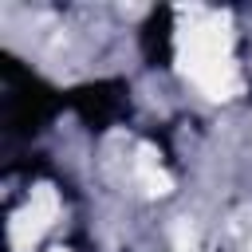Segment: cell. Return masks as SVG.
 <instances>
[{"mask_svg": "<svg viewBox=\"0 0 252 252\" xmlns=\"http://www.w3.org/2000/svg\"><path fill=\"white\" fill-rule=\"evenodd\" d=\"M177 59L193 87H201L209 98H236L244 91L240 67L232 59V32L220 12L189 8V24L177 35Z\"/></svg>", "mask_w": 252, "mask_h": 252, "instance_id": "cell-1", "label": "cell"}, {"mask_svg": "<svg viewBox=\"0 0 252 252\" xmlns=\"http://www.w3.org/2000/svg\"><path fill=\"white\" fill-rule=\"evenodd\" d=\"M134 173H138V181H142V189L146 193H169L173 189V181H169V173L161 169V161H158V154H154V146H142L138 150V161H134Z\"/></svg>", "mask_w": 252, "mask_h": 252, "instance_id": "cell-3", "label": "cell"}, {"mask_svg": "<svg viewBox=\"0 0 252 252\" xmlns=\"http://www.w3.org/2000/svg\"><path fill=\"white\" fill-rule=\"evenodd\" d=\"M51 252H67V248H51Z\"/></svg>", "mask_w": 252, "mask_h": 252, "instance_id": "cell-4", "label": "cell"}, {"mask_svg": "<svg viewBox=\"0 0 252 252\" xmlns=\"http://www.w3.org/2000/svg\"><path fill=\"white\" fill-rule=\"evenodd\" d=\"M55 217H59V197H55V189H47V185L32 189V197L24 201V209H20V213L12 217V224H8L12 248H16V252H28V248L51 228Z\"/></svg>", "mask_w": 252, "mask_h": 252, "instance_id": "cell-2", "label": "cell"}]
</instances>
